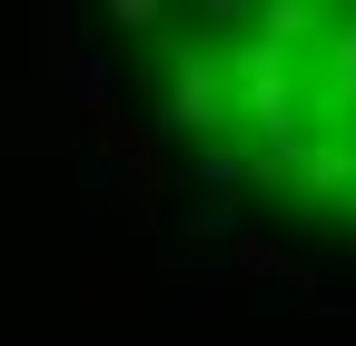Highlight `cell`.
I'll list each match as a JSON object with an SVG mask.
<instances>
[{
  "instance_id": "obj_1",
  "label": "cell",
  "mask_w": 356,
  "mask_h": 346,
  "mask_svg": "<svg viewBox=\"0 0 356 346\" xmlns=\"http://www.w3.org/2000/svg\"><path fill=\"white\" fill-rule=\"evenodd\" d=\"M159 30V119L228 149L267 208L356 228V10H208Z\"/></svg>"
}]
</instances>
